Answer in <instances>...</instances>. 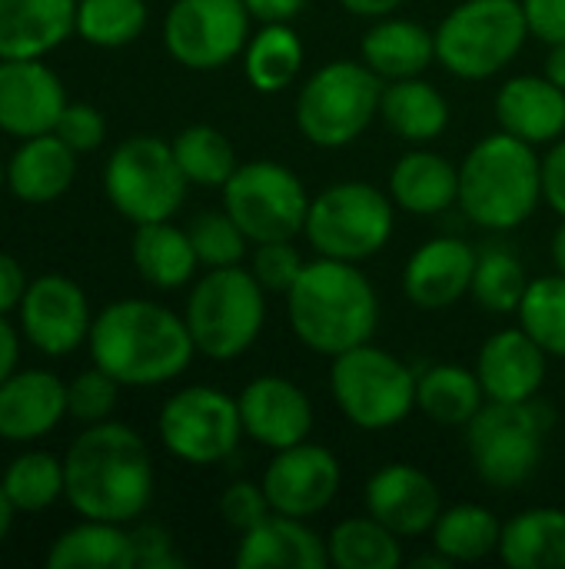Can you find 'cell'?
<instances>
[{"instance_id": "obj_1", "label": "cell", "mask_w": 565, "mask_h": 569, "mask_svg": "<svg viewBox=\"0 0 565 569\" xmlns=\"http://www.w3.org/2000/svg\"><path fill=\"white\" fill-rule=\"evenodd\" d=\"M63 497L83 520L133 523L153 500V460L127 423H90L63 457Z\"/></svg>"}, {"instance_id": "obj_2", "label": "cell", "mask_w": 565, "mask_h": 569, "mask_svg": "<svg viewBox=\"0 0 565 569\" xmlns=\"http://www.w3.org/2000/svg\"><path fill=\"white\" fill-rule=\"evenodd\" d=\"M90 357L120 387H160L186 373L196 357L190 327L163 303L130 297L107 303L90 327Z\"/></svg>"}, {"instance_id": "obj_3", "label": "cell", "mask_w": 565, "mask_h": 569, "mask_svg": "<svg viewBox=\"0 0 565 569\" xmlns=\"http://www.w3.org/2000/svg\"><path fill=\"white\" fill-rule=\"evenodd\" d=\"M283 300L293 337L306 350L330 360L373 340L380 323L376 287L360 270V263L346 260H306Z\"/></svg>"}, {"instance_id": "obj_4", "label": "cell", "mask_w": 565, "mask_h": 569, "mask_svg": "<svg viewBox=\"0 0 565 569\" xmlns=\"http://www.w3.org/2000/svg\"><path fill=\"white\" fill-rule=\"evenodd\" d=\"M543 203L539 147L496 130L470 147L460 163V210L483 230H516Z\"/></svg>"}, {"instance_id": "obj_5", "label": "cell", "mask_w": 565, "mask_h": 569, "mask_svg": "<svg viewBox=\"0 0 565 569\" xmlns=\"http://www.w3.org/2000/svg\"><path fill=\"white\" fill-rule=\"evenodd\" d=\"M183 320L200 357L230 363L260 340L266 323V290L243 263L206 270L186 297Z\"/></svg>"}, {"instance_id": "obj_6", "label": "cell", "mask_w": 565, "mask_h": 569, "mask_svg": "<svg viewBox=\"0 0 565 569\" xmlns=\"http://www.w3.org/2000/svg\"><path fill=\"white\" fill-rule=\"evenodd\" d=\"M436 63L460 80H490L503 73L529 40L523 0H463L440 27Z\"/></svg>"}, {"instance_id": "obj_7", "label": "cell", "mask_w": 565, "mask_h": 569, "mask_svg": "<svg viewBox=\"0 0 565 569\" xmlns=\"http://www.w3.org/2000/svg\"><path fill=\"white\" fill-rule=\"evenodd\" d=\"M553 407L539 397L529 403H493L466 423V453L473 473L490 490L523 487L543 463Z\"/></svg>"}, {"instance_id": "obj_8", "label": "cell", "mask_w": 565, "mask_h": 569, "mask_svg": "<svg viewBox=\"0 0 565 569\" xmlns=\"http://www.w3.org/2000/svg\"><path fill=\"white\" fill-rule=\"evenodd\" d=\"M396 227V203L366 180H340L310 200L303 237L316 257L363 263L386 250Z\"/></svg>"}, {"instance_id": "obj_9", "label": "cell", "mask_w": 565, "mask_h": 569, "mask_svg": "<svg viewBox=\"0 0 565 569\" xmlns=\"http://www.w3.org/2000/svg\"><path fill=\"white\" fill-rule=\"evenodd\" d=\"M383 80L363 60H330L296 93V127L320 150H343L380 117Z\"/></svg>"}, {"instance_id": "obj_10", "label": "cell", "mask_w": 565, "mask_h": 569, "mask_svg": "<svg viewBox=\"0 0 565 569\" xmlns=\"http://www.w3.org/2000/svg\"><path fill=\"white\" fill-rule=\"evenodd\" d=\"M330 393L353 427L390 430L416 410V373L396 353L366 340L333 357Z\"/></svg>"}, {"instance_id": "obj_11", "label": "cell", "mask_w": 565, "mask_h": 569, "mask_svg": "<svg viewBox=\"0 0 565 569\" xmlns=\"http://www.w3.org/2000/svg\"><path fill=\"white\" fill-rule=\"evenodd\" d=\"M186 187L190 180L176 163L173 143L150 133L127 137L103 167L107 200L137 227L173 220V213L183 207Z\"/></svg>"}, {"instance_id": "obj_12", "label": "cell", "mask_w": 565, "mask_h": 569, "mask_svg": "<svg viewBox=\"0 0 565 569\" xmlns=\"http://www.w3.org/2000/svg\"><path fill=\"white\" fill-rule=\"evenodd\" d=\"M306 183L276 160H250L223 183V210L236 220L250 243L303 237L310 213Z\"/></svg>"}, {"instance_id": "obj_13", "label": "cell", "mask_w": 565, "mask_h": 569, "mask_svg": "<svg viewBox=\"0 0 565 569\" xmlns=\"http://www.w3.org/2000/svg\"><path fill=\"white\" fill-rule=\"evenodd\" d=\"M157 430L163 447L190 467L223 463L246 437L236 397L203 383L176 390L163 403Z\"/></svg>"}, {"instance_id": "obj_14", "label": "cell", "mask_w": 565, "mask_h": 569, "mask_svg": "<svg viewBox=\"0 0 565 569\" xmlns=\"http://www.w3.org/2000/svg\"><path fill=\"white\" fill-rule=\"evenodd\" d=\"M250 23L243 0H173L163 20V43L186 70H220L243 57Z\"/></svg>"}, {"instance_id": "obj_15", "label": "cell", "mask_w": 565, "mask_h": 569, "mask_svg": "<svg viewBox=\"0 0 565 569\" xmlns=\"http://www.w3.org/2000/svg\"><path fill=\"white\" fill-rule=\"evenodd\" d=\"M260 483L273 513L313 520L333 507L343 487V467L333 450L303 440L296 447L276 450Z\"/></svg>"}, {"instance_id": "obj_16", "label": "cell", "mask_w": 565, "mask_h": 569, "mask_svg": "<svg viewBox=\"0 0 565 569\" xmlns=\"http://www.w3.org/2000/svg\"><path fill=\"white\" fill-rule=\"evenodd\" d=\"M17 310L23 337L47 357L73 353L93 327L87 293L63 273H43L27 283Z\"/></svg>"}, {"instance_id": "obj_17", "label": "cell", "mask_w": 565, "mask_h": 569, "mask_svg": "<svg viewBox=\"0 0 565 569\" xmlns=\"http://www.w3.org/2000/svg\"><path fill=\"white\" fill-rule=\"evenodd\" d=\"M243 433L266 450H286L313 433V403L303 387H296L290 377L263 373L253 377L243 393L236 397Z\"/></svg>"}, {"instance_id": "obj_18", "label": "cell", "mask_w": 565, "mask_h": 569, "mask_svg": "<svg viewBox=\"0 0 565 569\" xmlns=\"http://www.w3.org/2000/svg\"><path fill=\"white\" fill-rule=\"evenodd\" d=\"M363 507L396 537H426L443 513V493L430 473L413 463H386L370 473Z\"/></svg>"}, {"instance_id": "obj_19", "label": "cell", "mask_w": 565, "mask_h": 569, "mask_svg": "<svg viewBox=\"0 0 565 569\" xmlns=\"http://www.w3.org/2000/svg\"><path fill=\"white\" fill-rule=\"evenodd\" d=\"M67 107L63 80L43 63L33 60H0V130L10 137H40L50 133Z\"/></svg>"}, {"instance_id": "obj_20", "label": "cell", "mask_w": 565, "mask_h": 569, "mask_svg": "<svg viewBox=\"0 0 565 569\" xmlns=\"http://www.w3.org/2000/svg\"><path fill=\"white\" fill-rule=\"evenodd\" d=\"M480 250L463 237H433L413 250L403 267V293L420 310H450L460 303L476 273Z\"/></svg>"}, {"instance_id": "obj_21", "label": "cell", "mask_w": 565, "mask_h": 569, "mask_svg": "<svg viewBox=\"0 0 565 569\" xmlns=\"http://www.w3.org/2000/svg\"><path fill=\"white\" fill-rule=\"evenodd\" d=\"M476 377L493 403H529L539 397L549 370V353L523 330H496L476 353Z\"/></svg>"}, {"instance_id": "obj_22", "label": "cell", "mask_w": 565, "mask_h": 569, "mask_svg": "<svg viewBox=\"0 0 565 569\" xmlns=\"http://www.w3.org/2000/svg\"><path fill=\"white\" fill-rule=\"evenodd\" d=\"M67 417V383L50 370H13L0 383V440L33 443Z\"/></svg>"}, {"instance_id": "obj_23", "label": "cell", "mask_w": 565, "mask_h": 569, "mask_svg": "<svg viewBox=\"0 0 565 569\" xmlns=\"http://www.w3.org/2000/svg\"><path fill=\"white\" fill-rule=\"evenodd\" d=\"M496 123L500 130L533 143L549 147L565 137V90L546 73H519L509 77L496 93Z\"/></svg>"}, {"instance_id": "obj_24", "label": "cell", "mask_w": 565, "mask_h": 569, "mask_svg": "<svg viewBox=\"0 0 565 569\" xmlns=\"http://www.w3.org/2000/svg\"><path fill=\"white\" fill-rule=\"evenodd\" d=\"M233 563L240 569H323L330 567V553L310 520L270 513L263 523L240 533Z\"/></svg>"}, {"instance_id": "obj_25", "label": "cell", "mask_w": 565, "mask_h": 569, "mask_svg": "<svg viewBox=\"0 0 565 569\" xmlns=\"http://www.w3.org/2000/svg\"><path fill=\"white\" fill-rule=\"evenodd\" d=\"M77 33V0H0V60H33Z\"/></svg>"}, {"instance_id": "obj_26", "label": "cell", "mask_w": 565, "mask_h": 569, "mask_svg": "<svg viewBox=\"0 0 565 569\" xmlns=\"http://www.w3.org/2000/svg\"><path fill=\"white\" fill-rule=\"evenodd\" d=\"M386 193L393 197L396 210L436 217L460 203V167L436 150L416 147L393 163Z\"/></svg>"}, {"instance_id": "obj_27", "label": "cell", "mask_w": 565, "mask_h": 569, "mask_svg": "<svg viewBox=\"0 0 565 569\" xmlns=\"http://www.w3.org/2000/svg\"><path fill=\"white\" fill-rule=\"evenodd\" d=\"M360 60L386 83L403 77H423L430 63H436V37L416 20L406 17H380L363 33Z\"/></svg>"}, {"instance_id": "obj_28", "label": "cell", "mask_w": 565, "mask_h": 569, "mask_svg": "<svg viewBox=\"0 0 565 569\" xmlns=\"http://www.w3.org/2000/svg\"><path fill=\"white\" fill-rule=\"evenodd\" d=\"M77 177V150L67 147L53 130L40 137H27L10 163L7 187L23 203H53L60 200Z\"/></svg>"}, {"instance_id": "obj_29", "label": "cell", "mask_w": 565, "mask_h": 569, "mask_svg": "<svg viewBox=\"0 0 565 569\" xmlns=\"http://www.w3.org/2000/svg\"><path fill=\"white\" fill-rule=\"evenodd\" d=\"M380 120L406 143H430L450 127V100L423 77L386 80L380 97Z\"/></svg>"}, {"instance_id": "obj_30", "label": "cell", "mask_w": 565, "mask_h": 569, "mask_svg": "<svg viewBox=\"0 0 565 569\" xmlns=\"http://www.w3.org/2000/svg\"><path fill=\"white\" fill-rule=\"evenodd\" d=\"M130 257H133L137 273L157 290L186 287L196 277V267H200L190 230H180L170 220L140 223L133 230Z\"/></svg>"}, {"instance_id": "obj_31", "label": "cell", "mask_w": 565, "mask_h": 569, "mask_svg": "<svg viewBox=\"0 0 565 569\" xmlns=\"http://www.w3.org/2000/svg\"><path fill=\"white\" fill-rule=\"evenodd\" d=\"M500 560L509 569H565V510L533 507L506 520Z\"/></svg>"}, {"instance_id": "obj_32", "label": "cell", "mask_w": 565, "mask_h": 569, "mask_svg": "<svg viewBox=\"0 0 565 569\" xmlns=\"http://www.w3.org/2000/svg\"><path fill=\"white\" fill-rule=\"evenodd\" d=\"M486 407L476 370L456 363H436L416 373V410L440 427H466Z\"/></svg>"}, {"instance_id": "obj_33", "label": "cell", "mask_w": 565, "mask_h": 569, "mask_svg": "<svg viewBox=\"0 0 565 569\" xmlns=\"http://www.w3.org/2000/svg\"><path fill=\"white\" fill-rule=\"evenodd\" d=\"M50 569H130L133 567V540L123 523L83 520L60 533L47 553Z\"/></svg>"}, {"instance_id": "obj_34", "label": "cell", "mask_w": 565, "mask_h": 569, "mask_svg": "<svg viewBox=\"0 0 565 569\" xmlns=\"http://www.w3.org/2000/svg\"><path fill=\"white\" fill-rule=\"evenodd\" d=\"M503 523L483 503H456L443 507L440 520L430 530L433 550H440L450 563H480L500 553Z\"/></svg>"}, {"instance_id": "obj_35", "label": "cell", "mask_w": 565, "mask_h": 569, "mask_svg": "<svg viewBox=\"0 0 565 569\" xmlns=\"http://www.w3.org/2000/svg\"><path fill=\"white\" fill-rule=\"evenodd\" d=\"M303 70V40L290 23H260L243 47V73L253 90L280 93Z\"/></svg>"}, {"instance_id": "obj_36", "label": "cell", "mask_w": 565, "mask_h": 569, "mask_svg": "<svg viewBox=\"0 0 565 569\" xmlns=\"http://www.w3.org/2000/svg\"><path fill=\"white\" fill-rule=\"evenodd\" d=\"M403 537L373 520L370 513L340 520L326 537L330 567L336 569H396L403 563Z\"/></svg>"}, {"instance_id": "obj_37", "label": "cell", "mask_w": 565, "mask_h": 569, "mask_svg": "<svg viewBox=\"0 0 565 569\" xmlns=\"http://www.w3.org/2000/svg\"><path fill=\"white\" fill-rule=\"evenodd\" d=\"M529 273L523 267V260L509 250V247H486L476 257V273H473V287L470 297L496 317H509L519 310L526 290H529Z\"/></svg>"}, {"instance_id": "obj_38", "label": "cell", "mask_w": 565, "mask_h": 569, "mask_svg": "<svg viewBox=\"0 0 565 569\" xmlns=\"http://www.w3.org/2000/svg\"><path fill=\"white\" fill-rule=\"evenodd\" d=\"M170 143H173V153H176L183 177L196 187H220L223 190V183L240 167L230 137L216 127L193 123V127L180 130Z\"/></svg>"}, {"instance_id": "obj_39", "label": "cell", "mask_w": 565, "mask_h": 569, "mask_svg": "<svg viewBox=\"0 0 565 569\" xmlns=\"http://www.w3.org/2000/svg\"><path fill=\"white\" fill-rule=\"evenodd\" d=\"M147 27V0H77V37L113 50L133 43Z\"/></svg>"}, {"instance_id": "obj_40", "label": "cell", "mask_w": 565, "mask_h": 569, "mask_svg": "<svg viewBox=\"0 0 565 569\" xmlns=\"http://www.w3.org/2000/svg\"><path fill=\"white\" fill-rule=\"evenodd\" d=\"M519 327L549 353L565 360V277H536L516 310Z\"/></svg>"}, {"instance_id": "obj_41", "label": "cell", "mask_w": 565, "mask_h": 569, "mask_svg": "<svg viewBox=\"0 0 565 569\" xmlns=\"http://www.w3.org/2000/svg\"><path fill=\"white\" fill-rule=\"evenodd\" d=\"M3 490L17 513H40L63 497V460L50 453H23L3 473Z\"/></svg>"}, {"instance_id": "obj_42", "label": "cell", "mask_w": 565, "mask_h": 569, "mask_svg": "<svg viewBox=\"0 0 565 569\" xmlns=\"http://www.w3.org/2000/svg\"><path fill=\"white\" fill-rule=\"evenodd\" d=\"M190 240L200 257V267L216 270V267H240L250 253L246 233L236 227V220L226 210H206L190 223Z\"/></svg>"}, {"instance_id": "obj_43", "label": "cell", "mask_w": 565, "mask_h": 569, "mask_svg": "<svg viewBox=\"0 0 565 569\" xmlns=\"http://www.w3.org/2000/svg\"><path fill=\"white\" fill-rule=\"evenodd\" d=\"M117 397H120V383L100 370L97 363L83 373H77L70 383H67V413L80 423H103L110 420L113 407H117Z\"/></svg>"}, {"instance_id": "obj_44", "label": "cell", "mask_w": 565, "mask_h": 569, "mask_svg": "<svg viewBox=\"0 0 565 569\" xmlns=\"http://www.w3.org/2000/svg\"><path fill=\"white\" fill-rule=\"evenodd\" d=\"M306 267L303 253L296 250V240H270V243H253L250 270L260 280L266 293H286L300 270Z\"/></svg>"}, {"instance_id": "obj_45", "label": "cell", "mask_w": 565, "mask_h": 569, "mask_svg": "<svg viewBox=\"0 0 565 569\" xmlns=\"http://www.w3.org/2000/svg\"><path fill=\"white\" fill-rule=\"evenodd\" d=\"M270 500H266V490L263 483H250V480H233L223 497H220V517L230 530L236 533H246L253 530L256 523H263L270 517Z\"/></svg>"}, {"instance_id": "obj_46", "label": "cell", "mask_w": 565, "mask_h": 569, "mask_svg": "<svg viewBox=\"0 0 565 569\" xmlns=\"http://www.w3.org/2000/svg\"><path fill=\"white\" fill-rule=\"evenodd\" d=\"M53 133H57L67 147H73L77 153H90V150H97V147L103 143V137H107V120H103V113H100L97 107H90V103H67L63 113H60V120H57V127H53Z\"/></svg>"}, {"instance_id": "obj_47", "label": "cell", "mask_w": 565, "mask_h": 569, "mask_svg": "<svg viewBox=\"0 0 565 569\" xmlns=\"http://www.w3.org/2000/svg\"><path fill=\"white\" fill-rule=\"evenodd\" d=\"M133 540V567L130 569H183V557L173 547V537L157 527L143 523L130 533Z\"/></svg>"}, {"instance_id": "obj_48", "label": "cell", "mask_w": 565, "mask_h": 569, "mask_svg": "<svg viewBox=\"0 0 565 569\" xmlns=\"http://www.w3.org/2000/svg\"><path fill=\"white\" fill-rule=\"evenodd\" d=\"M529 37L543 40L546 47L565 43V0H523Z\"/></svg>"}, {"instance_id": "obj_49", "label": "cell", "mask_w": 565, "mask_h": 569, "mask_svg": "<svg viewBox=\"0 0 565 569\" xmlns=\"http://www.w3.org/2000/svg\"><path fill=\"white\" fill-rule=\"evenodd\" d=\"M543 203L565 220V137L543 153Z\"/></svg>"}, {"instance_id": "obj_50", "label": "cell", "mask_w": 565, "mask_h": 569, "mask_svg": "<svg viewBox=\"0 0 565 569\" xmlns=\"http://www.w3.org/2000/svg\"><path fill=\"white\" fill-rule=\"evenodd\" d=\"M23 293H27L23 267L10 253H0V313L7 317L10 310H17Z\"/></svg>"}, {"instance_id": "obj_51", "label": "cell", "mask_w": 565, "mask_h": 569, "mask_svg": "<svg viewBox=\"0 0 565 569\" xmlns=\"http://www.w3.org/2000/svg\"><path fill=\"white\" fill-rule=\"evenodd\" d=\"M256 23H290L303 13L306 0H243Z\"/></svg>"}, {"instance_id": "obj_52", "label": "cell", "mask_w": 565, "mask_h": 569, "mask_svg": "<svg viewBox=\"0 0 565 569\" xmlns=\"http://www.w3.org/2000/svg\"><path fill=\"white\" fill-rule=\"evenodd\" d=\"M17 357H20V340L17 330L7 323V317L0 313V383L17 370Z\"/></svg>"}, {"instance_id": "obj_53", "label": "cell", "mask_w": 565, "mask_h": 569, "mask_svg": "<svg viewBox=\"0 0 565 569\" xmlns=\"http://www.w3.org/2000/svg\"><path fill=\"white\" fill-rule=\"evenodd\" d=\"M350 13L356 17H366V20H380V17H390L403 7V0H340Z\"/></svg>"}, {"instance_id": "obj_54", "label": "cell", "mask_w": 565, "mask_h": 569, "mask_svg": "<svg viewBox=\"0 0 565 569\" xmlns=\"http://www.w3.org/2000/svg\"><path fill=\"white\" fill-rule=\"evenodd\" d=\"M546 77L565 90V43H553L546 57Z\"/></svg>"}, {"instance_id": "obj_55", "label": "cell", "mask_w": 565, "mask_h": 569, "mask_svg": "<svg viewBox=\"0 0 565 569\" xmlns=\"http://www.w3.org/2000/svg\"><path fill=\"white\" fill-rule=\"evenodd\" d=\"M549 257H553L556 273H563L565 277V220L556 227V233H553V240H549Z\"/></svg>"}, {"instance_id": "obj_56", "label": "cell", "mask_w": 565, "mask_h": 569, "mask_svg": "<svg viewBox=\"0 0 565 569\" xmlns=\"http://www.w3.org/2000/svg\"><path fill=\"white\" fill-rule=\"evenodd\" d=\"M13 513H17V507L10 503V497H7V490H3V483H0V543L7 540V533H10V527H13Z\"/></svg>"}, {"instance_id": "obj_57", "label": "cell", "mask_w": 565, "mask_h": 569, "mask_svg": "<svg viewBox=\"0 0 565 569\" xmlns=\"http://www.w3.org/2000/svg\"><path fill=\"white\" fill-rule=\"evenodd\" d=\"M413 567L416 569H426V567L446 569V567H453V563H450V560H446L440 550H433V553H423V557H416V560H413Z\"/></svg>"}, {"instance_id": "obj_58", "label": "cell", "mask_w": 565, "mask_h": 569, "mask_svg": "<svg viewBox=\"0 0 565 569\" xmlns=\"http://www.w3.org/2000/svg\"><path fill=\"white\" fill-rule=\"evenodd\" d=\"M3 187H7V167L0 163V190H3Z\"/></svg>"}]
</instances>
